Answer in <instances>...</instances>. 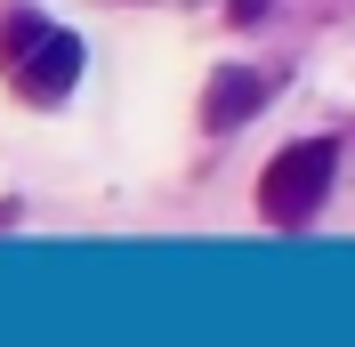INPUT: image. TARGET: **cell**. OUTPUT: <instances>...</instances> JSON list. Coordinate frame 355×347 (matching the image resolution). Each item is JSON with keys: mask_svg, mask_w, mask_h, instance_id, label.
<instances>
[{"mask_svg": "<svg viewBox=\"0 0 355 347\" xmlns=\"http://www.w3.org/2000/svg\"><path fill=\"white\" fill-rule=\"evenodd\" d=\"M0 65L17 73V89L33 105H57L73 81H81V41H73L65 24H41V17H8L0 24Z\"/></svg>", "mask_w": 355, "mask_h": 347, "instance_id": "6da1fadb", "label": "cell"}, {"mask_svg": "<svg viewBox=\"0 0 355 347\" xmlns=\"http://www.w3.org/2000/svg\"><path fill=\"white\" fill-rule=\"evenodd\" d=\"M331 170H339L331 137L283 146L275 162H266V178H259V218H266V226H307V218L323 210V194H331Z\"/></svg>", "mask_w": 355, "mask_h": 347, "instance_id": "7a4b0ae2", "label": "cell"}, {"mask_svg": "<svg viewBox=\"0 0 355 347\" xmlns=\"http://www.w3.org/2000/svg\"><path fill=\"white\" fill-rule=\"evenodd\" d=\"M259 105H266V81L243 73V65H226L218 81H210V97H202V121H210V130H243Z\"/></svg>", "mask_w": 355, "mask_h": 347, "instance_id": "3957f363", "label": "cell"}]
</instances>
